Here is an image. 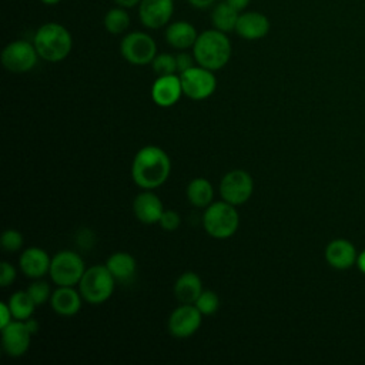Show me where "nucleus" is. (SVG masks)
<instances>
[{
    "label": "nucleus",
    "instance_id": "obj_7",
    "mask_svg": "<svg viewBox=\"0 0 365 365\" xmlns=\"http://www.w3.org/2000/svg\"><path fill=\"white\" fill-rule=\"evenodd\" d=\"M121 56L134 66H145L157 56V46L151 36L143 31L128 33L120 44Z\"/></svg>",
    "mask_w": 365,
    "mask_h": 365
},
{
    "label": "nucleus",
    "instance_id": "obj_21",
    "mask_svg": "<svg viewBox=\"0 0 365 365\" xmlns=\"http://www.w3.org/2000/svg\"><path fill=\"white\" fill-rule=\"evenodd\" d=\"M202 292V282L195 272H184L174 285V294L181 304H195Z\"/></svg>",
    "mask_w": 365,
    "mask_h": 365
},
{
    "label": "nucleus",
    "instance_id": "obj_28",
    "mask_svg": "<svg viewBox=\"0 0 365 365\" xmlns=\"http://www.w3.org/2000/svg\"><path fill=\"white\" fill-rule=\"evenodd\" d=\"M194 305L200 309V312L202 315H212L217 312V309L220 307V299L214 291L205 289L201 292V295L198 297V299L195 301Z\"/></svg>",
    "mask_w": 365,
    "mask_h": 365
},
{
    "label": "nucleus",
    "instance_id": "obj_10",
    "mask_svg": "<svg viewBox=\"0 0 365 365\" xmlns=\"http://www.w3.org/2000/svg\"><path fill=\"white\" fill-rule=\"evenodd\" d=\"M38 53L34 44L26 40L9 43L1 51V64L11 73L30 71L37 63Z\"/></svg>",
    "mask_w": 365,
    "mask_h": 365
},
{
    "label": "nucleus",
    "instance_id": "obj_20",
    "mask_svg": "<svg viewBox=\"0 0 365 365\" xmlns=\"http://www.w3.org/2000/svg\"><path fill=\"white\" fill-rule=\"evenodd\" d=\"M198 34L192 24L188 21H174L165 30V40L174 48L185 50L192 47Z\"/></svg>",
    "mask_w": 365,
    "mask_h": 365
},
{
    "label": "nucleus",
    "instance_id": "obj_30",
    "mask_svg": "<svg viewBox=\"0 0 365 365\" xmlns=\"http://www.w3.org/2000/svg\"><path fill=\"white\" fill-rule=\"evenodd\" d=\"M26 291L29 292V295L31 297V299L34 301L36 305L44 304V302L51 297V294H50V287H48V284L44 282V281L33 282Z\"/></svg>",
    "mask_w": 365,
    "mask_h": 365
},
{
    "label": "nucleus",
    "instance_id": "obj_13",
    "mask_svg": "<svg viewBox=\"0 0 365 365\" xmlns=\"http://www.w3.org/2000/svg\"><path fill=\"white\" fill-rule=\"evenodd\" d=\"M173 10V0H141L138 14L145 27L160 29L170 21Z\"/></svg>",
    "mask_w": 365,
    "mask_h": 365
},
{
    "label": "nucleus",
    "instance_id": "obj_24",
    "mask_svg": "<svg viewBox=\"0 0 365 365\" xmlns=\"http://www.w3.org/2000/svg\"><path fill=\"white\" fill-rule=\"evenodd\" d=\"M238 13L240 11L235 10L234 7H231L227 1L217 4L211 14V21H212L214 29H217L222 33L235 30V26H237L238 17H240Z\"/></svg>",
    "mask_w": 365,
    "mask_h": 365
},
{
    "label": "nucleus",
    "instance_id": "obj_19",
    "mask_svg": "<svg viewBox=\"0 0 365 365\" xmlns=\"http://www.w3.org/2000/svg\"><path fill=\"white\" fill-rule=\"evenodd\" d=\"M81 294L73 287H58L50 297L51 308L61 317H73L81 308Z\"/></svg>",
    "mask_w": 365,
    "mask_h": 365
},
{
    "label": "nucleus",
    "instance_id": "obj_18",
    "mask_svg": "<svg viewBox=\"0 0 365 365\" xmlns=\"http://www.w3.org/2000/svg\"><path fill=\"white\" fill-rule=\"evenodd\" d=\"M234 31L245 40H258L269 31V21L258 11H247L240 14Z\"/></svg>",
    "mask_w": 365,
    "mask_h": 365
},
{
    "label": "nucleus",
    "instance_id": "obj_5",
    "mask_svg": "<svg viewBox=\"0 0 365 365\" xmlns=\"http://www.w3.org/2000/svg\"><path fill=\"white\" fill-rule=\"evenodd\" d=\"M115 279L106 265H93L86 269L83 278L78 282L80 294L88 304H103L114 292Z\"/></svg>",
    "mask_w": 365,
    "mask_h": 365
},
{
    "label": "nucleus",
    "instance_id": "obj_26",
    "mask_svg": "<svg viewBox=\"0 0 365 365\" xmlns=\"http://www.w3.org/2000/svg\"><path fill=\"white\" fill-rule=\"evenodd\" d=\"M130 26V16L124 7H114L104 16V27L111 34L124 33Z\"/></svg>",
    "mask_w": 365,
    "mask_h": 365
},
{
    "label": "nucleus",
    "instance_id": "obj_39",
    "mask_svg": "<svg viewBox=\"0 0 365 365\" xmlns=\"http://www.w3.org/2000/svg\"><path fill=\"white\" fill-rule=\"evenodd\" d=\"M24 322H26V325H27L29 331H30L33 335H34V334H37V331H38V322H37L36 319L29 318V319H26Z\"/></svg>",
    "mask_w": 365,
    "mask_h": 365
},
{
    "label": "nucleus",
    "instance_id": "obj_31",
    "mask_svg": "<svg viewBox=\"0 0 365 365\" xmlns=\"http://www.w3.org/2000/svg\"><path fill=\"white\" fill-rule=\"evenodd\" d=\"M158 222L164 231H175L181 224V217L174 210H164Z\"/></svg>",
    "mask_w": 365,
    "mask_h": 365
},
{
    "label": "nucleus",
    "instance_id": "obj_17",
    "mask_svg": "<svg viewBox=\"0 0 365 365\" xmlns=\"http://www.w3.org/2000/svg\"><path fill=\"white\" fill-rule=\"evenodd\" d=\"M19 264L26 277L41 278L50 271L51 258L43 248L30 247L21 252Z\"/></svg>",
    "mask_w": 365,
    "mask_h": 365
},
{
    "label": "nucleus",
    "instance_id": "obj_40",
    "mask_svg": "<svg viewBox=\"0 0 365 365\" xmlns=\"http://www.w3.org/2000/svg\"><path fill=\"white\" fill-rule=\"evenodd\" d=\"M44 4H57L58 1H61V0H41Z\"/></svg>",
    "mask_w": 365,
    "mask_h": 365
},
{
    "label": "nucleus",
    "instance_id": "obj_9",
    "mask_svg": "<svg viewBox=\"0 0 365 365\" xmlns=\"http://www.w3.org/2000/svg\"><path fill=\"white\" fill-rule=\"evenodd\" d=\"M254 191V180L244 170H232L227 173L220 182V194L224 201L232 205L247 202Z\"/></svg>",
    "mask_w": 365,
    "mask_h": 365
},
{
    "label": "nucleus",
    "instance_id": "obj_22",
    "mask_svg": "<svg viewBox=\"0 0 365 365\" xmlns=\"http://www.w3.org/2000/svg\"><path fill=\"white\" fill-rule=\"evenodd\" d=\"M106 267L108 268V271L111 272V275L114 277L115 281L127 284L135 275L137 262H135L134 257L127 252H115L108 257Z\"/></svg>",
    "mask_w": 365,
    "mask_h": 365
},
{
    "label": "nucleus",
    "instance_id": "obj_6",
    "mask_svg": "<svg viewBox=\"0 0 365 365\" xmlns=\"http://www.w3.org/2000/svg\"><path fill=\"white\" fill-rule=\"evenodd\" d=\"M86 272L83 258L73 251H60L51 258L50 277L58 287H73L80 282Z\"/></svg>",
    "mask_w": 365,
    "mask_h": 365
},
{
    "label": "nucleus",
    "instance_id": "obj_1",
    "mask_svg": "<svg viewBox=\"0 0 365 365\" xmlns=\"http://www.w3.org/2000/svg\"><path fill=\"white\" fill-rule=\"evenodd\" d=\"M171 173V160L167 153L157 145L143 147L131 164L133 181L144 188L154 190L163 185Z\"/></svg>",
    "mask_w": 365,
    "mask_h": 365
},
{
    "label": "nucleus",
    "instance_id": "obj_4",
    "mask_svg": "<svg viewBox=\"0 0 365 365\" xmlns=\"http://www.w3.org/2000/svg\"><path fill=\"white\" fill-rule=\"evenodd\" d=\"M202 225L207 234L217 240L230 238L235 234L240 225L235 205L227 201L211 202L202 215Z\"/></svg>",
    "mask_w": 365,
    "mask_h": 365
},
{
    "label": "nucleus",
    "instance_id": "obj_25",
    "mask_svg": "<svg viewBox=\"0 0 365 365\" xmlns=\"http://www.w3.org/2000/svg\"><path fill=\"white\" fill-rule=\"evenodd\" d=\"M9 308L13 314L14 319H20V321H26L29 318H31L33 312H34V301L31 299V297L29 295L27 291H17L14 292L10 299H9Z\"/></svg>",
    "mask_w": 365,
    "mask_h": 365
},
{
    "label": "nucleus",
    "instance_id": "obj_27",
    "mask_svg": "<svg viewBox=\"0 0 365 365\" xmlns=\"http://www.w3.org/2000/svg\"><path fill=\"white\" fill-rule=\"evenodd\" d=\"M151 64L157 76H170V74H175L177 71V58L175 56L168 53L157 54L151 61Z\"/></svg>",
    "mask_w": 365,
    "mask_h": 365
},
{
    "label": "nucleus",
    "instance_id": "obj_15",
    "mask_svg": "<svg viewBox=\"0 0 365 365\" xmlns=\"http://www.w3.org/2000/svg\"><path fill=\"white\" fill-rule=\"evenodd\" d=\"M358 252L354 244L345 238L332 240L325 248V259L335 269H348L356 264Z\"/></svg>",
    "mask_w": 365,
    "mask_h": 365
},
{
    "label": "nucleus",
    "instance_id": "obj_33",
    "mask_svg": "<svg viewBox=\"0 0 365 365\" xmlns=\"http://www.w3.org/2000/svg\"><path fill=\"white\" fill-rule=\"evenodd\" d=\"M175 58H177V71L180 74L192 67V57L188 53H178Z\"/></svg>",
    "mask_w": 365,
    "mask_h": 365
},
{
    "label": "nucleus",
    "instance_id": "obj_37",
    "mask_svg": "<svg viewBox=\"0 0 365 365\" xmlns=\"http://www.w3.org/2000/svg\"><path fill=\"white\" fill-rule=\"evenodd\" d=\"M120 7H124V9H131L137 4H140L141 0H114Z\"/></svg>",
    "mask_w": 365,
    "mask_h": 365
},
{
    "label": "nucleus",
    "instance_id": "obj_14",
    "mask_svg": "<svg viewBox=\"0 0 365 365\" xmlns=\"http://www.w3.org/2000/svg\"><path fill=\"white\" fill-rule=\"evenodd\" d=\"M182 94L180 76H158L151 87L153 101L160 107H171L174 106Z\"/></svg>",
    "mask_w": 365,
    "mask_h": 365
},
{
    "label": "nucleus",
    "instance_id": "obj_34",
    "mask_svg": "<svg viewBox=\"0 0 365 365\" xmlns=\"http://www.w3.org/2000/svg\"><path fill=\"white\" fill-rule=\"evenodd\" d=\"M0 311H1V318H0V328H4V327H7L13 319V314H11V311H10V308H9V304H4V302H1L0 304Z\"/></svg>",
    "mask_w": 365,
    "mask_h": 365
},
{
    "label": "nucleus",
    "instance_id": "obj_35",
    "mask_svg": "<svg viewBox=\"0 0 365 365\" xmlns=\"http://www.w3.org/2000/svg\"><path fill=\"white\" fill-rule=\"evenodd\" d=\"M231 7H234L235 10H238V11H242L248 4H250V1L251 0H225Z\"/></svg>",
    "mask_w": 365,
    "mask_h": 365
},
{
    "label": "nucleus",
    "instance_id": "obj_2",
    "mask_svg": "<svg viewBox=\"0 0 365 365\" xmlns=\"http://www.w3.org/2000/svg\"><path fill=\"white\" fill-rule=\"evenodd\" d=\"M192 48L198 66L212 71L222 68L231 57V43L225 33L217 29L198 34Z\"/></svg>",
    "mask_w": 365,
    "mask_h": 365
},
{
    "label": "nucleus",
    "instance_id": "obj_3",
    "mask_svg": "<svg viewBox=\"0 0 365 365\" xmlns=\"http://www.w3.org/2000/svg\"><path fill=\"white\" fill-rule=\"evenodd\" d=\"M34 47L46 61L57 63L64 60L73 47L70 31L58 23H46L34 34Z\"/></svg>",
    "mask_w": 365,
    "mask_h": 365
},
{
    "label": "nucleus",
    "instance_id": "obj_16",
    "mask_svg": "<svg viewBox=\"0 0 365 365\" xmlns=\"http://www.w3.org/2000/svg\"><path fill=\"white\" fill-rule=\"evenodd\" d=\"M133 211L138 221L144 224H155L160 221L164 208L163 201L151 190L140 192L133 202Z\"/></svg>",
    "mask_w": 365,
    "mask_h": 365
},
{
    "label": "nucleus",
    "instance_id": "obj_38",
    "mask_svg": "<svg viewBox=\"0 0 365 365\" xmlns=\"http://www.w3.org/2000/svg\"><path fill=\"white\" fill-rule=\"evenodd\" d=\"M356 267L359 268V271H361L362 274H365V250H362V251L358 254Z\"/></svg>",
    "mask_w": 365,
    "mask_h": 365
},
{
    "label": "nucleus",
    "instance_id": "obj_11",
    "mask_svg": "<svg viewBox=\"0 0 365 365\" xmlns=\"http://www.w3.org/2000/svg\"><path fill=\"white\" fill-rule=\"evenodd\" d=\"M202 314L194 304H181L168 318V331L175 338L194 335L201 325Z\"/></svg>",
    "mask_w": 365,
    "mask_h": 365
},
{
    "label": "nucleus",
    "instance_id": "obj_23",
    "mask_svg": "<svg viewBox=\"0 0 365 365\" xmlns=\"http://www.w3.org/2000/svg\"><path fill=\"white\" fill-rule=\"evenodd\" d=\"M214 188L207 178H194L187 187V198L191 205L198 208H207L212 202Z\"/></svg>",
    "mask_w": 365,
    "mask_h": 365
},
{
    "label": "nucleus",
    "instance_id": "obj_32",
    "mask_svg": "<svg viewBox=\"0 0 365 365\" xmlns=\"http://www.w3.org/2000/svg\"><path fill=\"white\" fill-rule=\"evenodd\" d=\"M16 279V268L9 264L7 261L1 262V269H0V285L7 287Z\"/></svg>",
    "mask_w": 365,
    "mask_h": 365
},
{
    "label": "nucleus",
    "instance_id": "obj_8",
    "mask_svg": "<svg viewBox=\"0 0 365 365\" xmlns=\"http://www.w3.org/2000/svg\"><path fill=\"white\" fill-rule=\"evenodd\" d=\"M182 94L192 100H205L208 98L217 87L215 76L212 70H208L202 66H192L180 74Z\"/></svg>",
    "mask_w": 365,
    "mask_h": 365
},
{
    "label": "nucleus",
    "instance_id": "obj_12",
    "mask_svg": "<svg viewBox=\"0 0 365 365\" xmlns=\"http://www.w3.org/2000/svg\"><path fill=\"white\" fill-rule=\"evenodd\" d=\"M31 332L29 331L24 321H11L7 327L1 328V344L3 349L9 356H23L30 348Z\"/></svg>",
    "mask_w": 365,
    "mask_h": 365
},
{
    "label": "nucleus",
    "instance_id": "obj_36",
    "mask_svg": "<svg viewBox=\"0 0 365 365\" xmlns=\"http://www.w3.org/2000/svg\"><path fill=\"white\" fill-rule=\"evenodd\" d=\"M194 7L197 9H207L210 7L215 0H188Z\"/></svg>",
    "mask_w": 365,
    "mask_h": 365
},
{
    "label": "nucleus",
    "instance_id": "obj_29",
    "mask_svg": "<svg viewBox=\"0 0 365 365\" xmlns=\"http://www.w3.org/2000/svg\"><path fill=\"white\" fill-rule=\"evenodd\" d=\"M1 247L7 252H16L23 247V235L17 230H6L1 235Z\"/></svg>",
    "mask_w": 365,
    "mask_h": 365
}]
</instances>
